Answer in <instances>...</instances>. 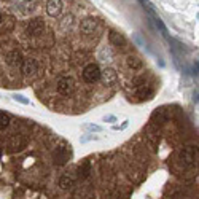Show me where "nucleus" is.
<instances>
[{"label": "nucleus", "mask_w": 199, "mask_h": 199, "mask_svg": "<svg viewBox=\"0 0 199 199\" xmlns=\"http://www.w3.org/2000/svg\"><path fill=\"white\" fill-rule=\"evenodd\" d=\"M127 123H129V121H124L121 126H115V129H126V127H127Z\"/></svg>", "instance_id": "obj_7"}, {"label": "nucleus", "mask_w": 199, "mask_h": 199, "mask_svg": "<svg viewBox=\"0 0 199 199\" xmlns=\"http://www.w3.org/2000/svg\"><path fill=\"white\" fill-rule=\"evenodd\" d=\"M104 121H110V123H115V121H116V118H115V116H105V118H104Z\"/></svg>", "instance_id": "obj_6"}, {"label": "nucleus", "mask_w": 199, "mask_h": 199, "mask_svg": "<svg viewBox=\"0 0 199 199\" xmlns=\"http://www.w3.org/2000/svg\"><path fill=\"white\" fill-rule=\"evenodd\" d=\"M45 13H46L48 18H53V19L62 16V13H64V2H62V0H46Z\"/></svg>", "instance_id": "obj_3"}, {"label": "nucleus", "mask_w": 199, "mask_h": 199, "mask_svg": "<svg viewBox=\"0 0 199 199\" xmlns=\"http://www.w3.org/2000/svg\"><path fill=\"white\" fill-rule=\"evenodd\" d=\"M13 99L18 100V102H21V104H24V105H27V104H29V99H25V97H24V96H21V94H15V96H13Z\"/></svg>", "instance_id": "obj_4"}, {"label": "nucleus", "mask_w": 199, "mask_h": 199, "mask_svg": "<svg viewBox=\"0 0 199 199\" xmlns=\"http://www.w3.org/2000/svg\"><path fill=\"white\" fill-rule=\"evenodd\" d=\"M92 139H96L94 136H86V137H81V142H88V140H92Z\"/></svg>", "instance_id": "obj_8"}, {"label": "nucleus", "mask_w": 199, "mask_h": 199, "mask_svg": "<svg viewBox=\"0 0 199 199\" xmlns=\"http://www.w3.org/2000/svg\"><path fill=\"white\" fill-rule=\"evenodd\" d=\"M48 199H197V142L177 107L156 109L129 142L69 164Z\"/></svg>", "instance_id": "obj_1"}, {"label": "nucleus", "mask_w": 199, "mask_h": 199, "mask_svg": "<svg viewBox=\"0 0 199 199\" xmlns=\"http://www.w3.org/2000/svg\"><path fill=\"white\" fill-rule=\"evenodd\" d=\"M72 155L65 139L0 110V199H48Z\"/></svg>", "instance_id": "obj_2"}, {"label": "nucleus", "mask_w": 199, "mask_h": 199, "mask_svg": "<svg viewBox=\"0 0 199 199\" xmlns=\"http://www.w3.org/2000/svg\"><path fill=\"white\" fill-rule=\"evenodd\" d=\"M85 127H86V129H89V131H96V132L102 131V127H99V126H94V124H86Z\"/></svg>", "instance_id": "obj_5"}]
</instances>
